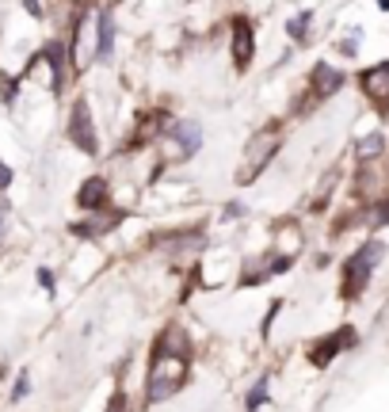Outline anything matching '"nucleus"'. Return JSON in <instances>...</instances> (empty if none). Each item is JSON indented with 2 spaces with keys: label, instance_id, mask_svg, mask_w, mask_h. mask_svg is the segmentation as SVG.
<instances>
[{
  "label": "nucleus",
  "instance_id": "12",
  "mask_svg": "<svg viewBox=\"0 0 389 412\" xmlns=\"http://www.w3.org/2000/svg\"><path fill=\"white\" fill-rule=\"evenodd\" d=\"M286 31H291V39H298V42H305L302 35H305V31H309V12H305V16H298V19H291V27H286Z\"/></svg>",
  "mask_w": 389,
  "mask_h": 412
},
{
  "label": "nucleus",
  "instance_id": "18",
  "mask_svg": "<svg viewBox=\"0 0 389 412\" xmlns=\"http://www.w3.org/2000/svg\"><path fill=\"white\" fill-rule=\"evenodd\" d=\"M4 218H8V206L0 203V233H4Z\"/></svg>",
  "mask_w": 389,
  "mask_h": 412
},
{
  "label": "nucleus",
  "instance_id": "17",
  "mask_svg": "<svg viewBox=\"0 0 389 412\" xmlns=\"http://www.w3.org/2000/svg\"><path fill=\"white\" fill-rule=\"evenodd\" d=\"M39 283L46 286V291H54V275H50V271H39Z\"/></svg>",
  "mask_w": 389,
  "mask_h": 412
},
{
  "label": "nucleus",
  "instance_id": "14",
  "mask_svg": "<svg viewBox=\"0 0 389 412\" xmlns=\"http://www.w3.org/2000/svg\"><path fill=\"white\" fill-rule=\"evenodd\" d=\"M359 153H363V157H374V153H382V138H378V134H374V138H366L363 146H359Z\"/></svg>",
  "mask_w": 389,
  "mask_h": 412
},
{
  "label": "nucleus",
  "instance_id": "16",
  "mask_svg": "<svg viewBox=\"0 0 389 412\" xmlns=\"http://www.w3.org/2000/svg\"><path fill=\"white\" fill-rule=\"evenodd\" d=\"M27 393V378H19V382H16V389H12V397L19 401V397H24Z\"/></svg>",
  "mask_w": 389,
  "mask_h": 412
},
{
  "label": "nucleus",
  "instance_id": "13",
  "mask_svg": "<svg viewBox=\"0 0 389 412\" xmlns=\"http://www.w3.org/2000/svg\"><path fill=\"white\" fill-rule=\"evenodd\" d=\"M263 397H268V382H260V386H256L252 393H248V412L260 408V405H263Z\"/></svg>",
  "mask_w": 389,
  "mask_h": 412
},
{
  "label": "nucleus",
  "instance_id": "7",
  "mask_svg": "<svg viewBox=\"0 0 389 412\" xmlns=\"http://www.w3.org/2000/svg\"><path fill=\"white\" fill-rule=\"evenodd\" d=\"M340 84H343V76L332 69V65H317V69H313V96L317 99H328Z\"/></svg>",
  "mask_w": 389,
  "mask_h": 412
},
{
  "label": "nucleus",
  "instance_id": "11",
  "mask_svg": "<svg viewBox=\"0 0 389 412\" xmlns=\"http://www.w3.org/2000/svg\"><path fill=\"white\" fill-rule=\"evenodd\" d=\"M176 141H180L183 157H191V153L198 149V141H203V134H198L195 122H183V126H176Z\"/></svg>",
  "mask_w": 389,
  "mask_h": 412
},
{
  "label": "nucleus",
  "instance_id": "1",
  "mask_svg": "<svg viewBox=\"0 0 389 412\" xmlns=\"http://www.w3.org/2000/svg\"><path fill=\"white\" fill-rule=\"evenodd\" d=\"M187 378V348H180V332L168 328L153 351V363H149V386H146V401L149 405H161L180 393Z\"/></svg>",
  "mask_w": 389,
  "mask_h": 412
},
{
  "label": "nucleus",
  "instance_id": "8",
  "mask_svg": "<svg viewBox=\"0 0 389 412\" xmlns=\"http://www.w3.org/2000/svg\"><path fill=\"white\" fill-rule=\"evenodd\" d=\"M351 336H355V332H351V328H343L340 336H328V340H320V343H325V348L309 351V359H313L317 366H325V363H328V359H332V355H336L340 348H348V343H343V340H351Z\"/></svg>",
  "mask_w": 389,
  "mask_h": 412
},
{
  "label": "nucleus",
  "instance_id": "9",
  "mask_svg": "<svg viewBox=\"0 0 389 412\" xmlns=\"http://www.w3.org/2000/svg\"><path fill=\"white\" fill-rule=\"evenodd\" d=\"M115 46V19L111 12H99V42H96V58H107Z\"/></svg>",
  "mask_w": 389,
  "mask_h": 412
},
{
  "label": "nucleus",
  "instance_id": "10",
  "mask_svg": "<svg viewBox=\"0 0 389 412\" xmlns=\"http://www.w3.org/2000/svg\"><path fill=\"white\" fill-rule=\"evenodd\" d=\"M76 199H81V206L99 210V206L107 203V184H103V180H88V184L81 187V195H76Z\"/></svg>",
  "mask_w": 389,
  "mask_h": 412
},
{
  "label": "nucleus",
  "instance_id": "3",
  "mask_svg": "<svg viewBox=\"0 0 389 412\" xmlns=\"http://www.w3.org/2000/svg\"><path fill=\"white\" fill-rule=\"evenodd\" d=\"M275 149H279V134H275V130L256 134V138L248 141V153H244V157H248V164L241 169V180H244V184L256 180V172H260L263 164H268V161L275 157Z\"/></svg>",
  "mask_w": 389,
  "mask_h": 412
},
{
  "label": "nucleus",
  "instance_id": "6",
  "mask_svg": "<svg viewBox=\"0 0 389 412\" xmlns=\"http://www.w3.org/2000/svg\"><path fill=\"white\" fill-rule=\"evenodd\" d=\"M233 61H237L241 69L252 61V27H248V19H237V24H233Z\"/></svg>",
  "mask_w": 389,
  "mask_h": 412
},
{
  "label": "nucleus",
  "instance_id": "15",
  "mask_svg": "<svg viewBox=\"0 0 389 412\" xmlns=\"http://www.w3.org/2000/svg\"><path fill=\"white\" fill-rule=\"evenodd\" d=\"M8 184H12V169H8V164L4 161H0V191H4V187Z\"/></svg>",
  "mask_w": 389,
  "mask_h": 412
},
{
  "label": "nucleus",
  "instance_id": "4",
  "mask_svg": "<svg viewBox=\"0 0 389 412\" xmlns=\"http://www.w3.org/2000/svg\"><path fill=\"white\" fill-rule=\"evenodd\" d=\"M69 138H73V146H76V149L96 153V134H92V122H88V104H84V99H76V107H73Z\"/></svg>",
  "mask_w": 389,
  "mask_h": 412
},
{
  "label": "nucleus",
  "instance_id": "5",
  "mask_svg": "<svg viewBox=\"0 0 389 412\" xmlns=\"http://www.w3.org/2000/svg\"><path fill=\"white\" fill-rule=\"evenodd\" d=\"M363 92L374 99L378 107H389V61L374 65V69L363 73Z\"/></svg>",
  "mask_w": 389,
  "mask_h": 412
},
{
  "label": "nucleus",
  "instance_id": "2",
  "mask_svg": "<svg viewBox=\"0 0 389 412\" xmlns=\"http://www.w3.org/2000/svg\"><path fill=\"white\" fill-rule=\"evenodd\" d=\"M382 260V244H366V248H359L348 260V267H343V294H359L363 291V283L370 279V271H374V263Z\"/></svg>",
  "mask_w": 389,
  "mask_h": 412
}]
</instances>
